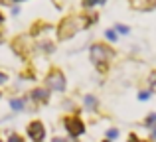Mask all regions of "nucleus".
Instances as JSON below:
<instances>
[{"label":"nucleus","instance_id":"17","mask_svg":"<svg viewBox=\"0 0 156 142\" xmlns=\"http://www.w3.org/2000/svg\"><path fill=\"white\" fill-rule=\"evenodd\" d=\"M117 30L121 32V34H129V28H126V26H122V24H119V26H117Z\"/></svg>","mask_w":156,"mask_h":142},{"label":"nucleus","instance_id":"22","mask_svg":"<svg viewBox=\"0 0 156 142\" xmlns=\"http://www.w3.org/2000/svg\"><path fill=\"white\" fill-rule=\"evenodd\" d=\"M0 142H4V140H2V138H0Z\"/></svg>","mask_w":156,"mask_h":142},{"label":"nucleus","instance_id":"23","mask_svg":"<svg viewBox=\"0 0 156 142\" xmlns=\"http://www.w3.org/2000/svg\"><path fill=\"white\" fill-rule=\"evenodd\" d=\"M0 97H2V93H0Z\"/></svg>","mask_w":156,"mask_h":142},{"label":"nucleus","instance_id":"7","mask_svg":"<svg viewBox=\"0 0 156 142\" xmlns=\"http://www.w3.org/2000/svg\"><path fill=\"white\" fill-rule=\"evenodd\" d=\"M24 107H26V99H10V109L16 113L24 111Z\"/></svg>","mask_w":156,"mask_h":142},{"label":"nucleus","instance_id":"4","mask_svg":"<svg viewBox=\"0 0 156 142\" xmlns=\"http://www.w3.org/2000/svg\"><path fill=\"white\" fill-rule=\"evenodd\" d=\"M26 132H28V138L32 142H44V138H46V126H44L42 120H32V123H28Z\"/></svg>","mask_w":156,"mask_h":142},{"label":"nucleus","instance_id":"8","mask_svg":"<svg viewBox=\"0 0 156 142\" xmlns=\"http://www.w3.org/2000/svg\"><path fill=\"white\" fill-rule=\"evenodd\" d=\"M85 109H91V111H95V109H97V99L93 95L85 97Z\"/></svg>","mask_w":156,"mask_h":142},{"label":"nucleus","instance_id":"12","mask_svg":"<svg viewBox=\"0 0 156 142\" xmlns=\"http://www.w3.org/2000/svg\"><path fill=\"white\" fill-rule=\"evenodd\" d=\"M105 36H107V40H109V42H117V34H115L113 30H107Z\"/></svg>","mask_w":156,"mask_h":142},{"label":"nucleus","instance_id":"5","mask_svg":"<svg viewBox=\"0 0 156 142\" xmlns=\"http://www.w3.org/2000/svg\"><path fill=\"white\" fill-rule=\"evenodd\" d=\"M79 28H83V24H77L73 18H69V20H63V24L59 26L57 34H59L61 40H67V38H71V36H75V32L79 30Z\"/></svg>","mask_w":156,"mask_h":142},{"label":"nucleus","instance_id":"13","mask_svg":"<svg viewBox=\"0 0 156 142\" xmlns=\"http://www.w3.org/2000/svg\"><path fill=\"white\" fill-rule=\"evenodd\" d=\"M150 99V91H140L138 93V101H148Z\"/></svg>","mask_w":156,"mask_h":142},{"label":"nucleus","instance_id":"15","mask_svg":"<svg viewBox=\"0 0 156 142\" xmlns=\"http://www.w3.org/2000/svg\"><path fill=\"white\" fill-rule=\"evenodd\" d=\"M148 83H150V87H156V71L150 73V77H148Z\"/></svg>","mask_w":156,"mask_h":142},{"label":"nucleus","instance_id":"3","mask_svg":"<svg viewBox=\"0 0 156 142\" xmlns=\"http://www.w3.org/2000/svg\"><path fill=\"white\" fill-rule=\"evenodd\" d=\"M44 85H46V89H50V91L63 93L65 91V77H63V73L57 69V67L50 69V73H48L46 79H44Z\"/></svg>","mask_w":156,"mask_h":142},{"label":"nucleus","instance_id":"18","mask_svg":"<svg viewBox=\"0 0 156 142\" xmlns=\"http://www.w3.org/2000/svg\"><path fill=\"white\" fill-rule=\"evenodd\" d=\"M4 83H8V75L0 71V85H4Z\"/></svg>","mask_w":156,"mask_h":142},{"label":"nucleus","instance_id":"20","mask_svg":"<svg viewBox=\"0 0 156 142\" xmlns=\"http://www.w3.org/2000/svg\"><path fill=\"white\" fill-rule=\"evenodd\" d=\"M138 142H150V140H146V138H144V140H142V138H140V140H138Z\"/></svg>","mask_w":156,"mask_h":142},{"label":"nucleus","instance_id":"1","mask_svg":"<svg viewBox=\"0 0 156 142\" xmlns=\"http://www.w3.org/2000/svg\"><path fill=\"white\" fill-rule=\"evenodd\" d=\"M109 57H113V50H109L103 43H95V46L91 47V61L95 63V67H97L99 73H105L109 69V63H107Z\"/></svg>","mask_w":156,"mask_h":142},{"label":"nucleus","instance_id":"9","mask_svg":"<svg viewBox=\"0 0 156 142\" xmlns=\"http://www.w3.org/2000/svg\"><path fill=\"white\" fill-rule=\"evenodd\" d=\"M156 124V113H150L148 116L144 119V126H148V128H152Z\"/></svg>","mask_w":156,"mask_h":142},{"label":"nucleus","instance_id":"16","mask_svg":"<svg viewBox=\"0 0 156 142\" xmlns=\"http://www.w3.org/2000/svg\"><path fill=\"white\" fill-rule=\"evenodd\" d=\"M138 140H140V138H138L134 132H130V134H129V140H126V142H138Z\"/></svg>","mask_w":156,"mask_h":142},{"label":"nucleus","instance_id":"10","mask_svg":"<svg viewBox=\"0 0 156 142\" xmlns=\"http://www.w3.org/2000/svg\"><path fill=\"white\" fill-rule=\"evenodd\" d=\"M105 138L113 142L115 138H119V130H117V128H109V130H107V134H105Z\"/></svg>","mask_w":156,"mask_h":142},{"label":"nucleus","instance_id":"6","mask_svg":"<svg viewBox=\"0 0 156 142\" xmlns=\"http://www.w3.org/2000/svg\"><path fill=\"white\" fill-rule=\"evenodd\" d=\"M30 99L36 101V103H40V105H46L48 101H50V89H46V87L32 89L30 91Z\"/></svg>","mask_w":156,"mask_h":142},{"label":"nucleus","instance_id":"2","mask_svg":"<svg viewBox=\"0 0 156 142\" xmlns=\"http://www.w3.org/2000/svg\"><path fill=\"white\" fill-rule=\"evenodd\" d=\"M63 126H65V130H67V134L71 136V138H79V136H83L85 130H87V128H85V123L77 115L63 116Z\"/></svg>","mask_w":156,"mask_h":142},{"label":"nucleus","instance_id":"21","mask_svg":"<svg viewBox=\"0 0 156 142\" xmlns=\"http://www.w3.org/2000/svg\"><path fill=\"white\" fill-rule=\"evenodd\" d=\"M103 142H111V140H107V138H105V140H103Z\"/></svg>","mask_w":156,"mask_h":142},{"label":"nucleus","instance_id":"24","mask_svg":"<svg viewBox=\"0 0 156 142\" xmlns=\"http://www.w3.org/2000/svg\"><path fill=\"white\" fill-rule=\"evenodd\" d=\"M154 4H156V0H154Z\"/></svg>","mask_w":156,"mask_h":142},{"label":"nucleus","instance_id":"14","mask_svg":"<svg viewBox=\"0 0 156 142\" xmlns=\"http://www.w3.org/2000/svg\"><path fill=\"white\" fill-rule=\"evenodd\" d=\"M95 2H101V4H105L107 2V0H85V6H87V8H91V6H95Z\"/></svg>","mask_w":156,"mask_h":142},{"label":"nucleus","instance_id":"11","mask_svg":"<svg viewBox=\"0 0 156 142\" xmlns=\"http://www.w3.org/2000/svg\"><path fill=\"white\" fill-rule=\"evenodd\" d=\"M8 142H24V138L20 134H16V132H10L8 134Z\"/></svg>","mask_w":156,"mask_h":142},{"label":"nucleus","instance_id":"19","mask_svg":"<svg viewBox=\"0 0 156 142\" xmlns=\"http://www.w3.org/2000/svg\"><path fill=\"white\" fill-rule=\"evenodd\" d=\"M150 136H152V140H156V124L150 128Z\"/></svg>","mask_w":156,"mask_h":142}]
</instances>
